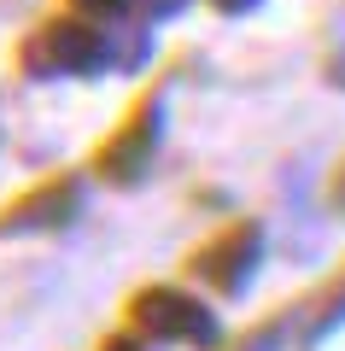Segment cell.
I'll return each instance as SVG.
<instances>
[{
    "instance_id": "6da1fadb",
    "label": "cell",
    "mask_w": 345,
    "mask_h": 351,
    "mask_svg": "<svg viewBox=\"0 0 345 351\" xmlns=\"http://www.w3.org/2000/svg\"><path fill=\"white\" fill-rule=\"evenodd\" d=\"M129 322H135V334L158 339V346H217V334H222L217 316H211L193 293H182V287H147V293H135Z\"/></svg>"
},
{
    "instance_id": "7a4b0ae2",
    "label": "cell",
    "mask_w": 345,
    "mask_h": 351,
    "mask_svg": "<svg viewBox=\"0 0 345 351\" xmlns=\"http://www.w3.org/2000/svg\"><path fill=\"white\" fill-rule=\"evenodd\" d=\"M258 258H263V234L252 223H240V228H228V234H217L205 252L193 258V276L199 281H211L217 293H246L252 287V276H258Z\"/></svg>"
},
{
    "instance_id": "3957f363",
    "label": "cell",
    "mask_w": 345,
    "mask_h": 351,
    "mask_svg": "<svg viewBox=\"0 0 345 351\" xmlns=\"http://www.w3.org/2000/svg\"><path fill=\"white\" fill-rule=\"evenodd\" d=\"M71 211H76L71 193H64V188H47V193H36V199L12 205V211L0 217V228H53V223H64Z\"/></svg>"
},
{
    "instance_id": "277c9868",
    "label": "cell",
    "mask_w": 345,
    "mask_h": 351,
    "mask_svg": "<svg viewBox=\"0 0 345 351\" xmlns=\"http://www.w3.org/2000/svg\"><path fill=\"white\" fill-rule=\"evenodd\" d=\"M340 322H345V276L333 281L328 293H322V304H316V322H310V334H305V339H328Z\"/></svg>"
},
{
    "instance_id": "5b68a950",
    "label": "cell",
    "mask_w": 345,
    "mask_h": 351,
    "mask_svg": "<svg viewBox=\"0 0 345 351\" xmlns=\"http://www.w3.org/2000/svg\"><path fill=\"white\" fill-rule=\"evenodd\" d=\"M106 351H147V346H135V339H111Z\"/></svg>"
},
{
    "instance_id": "8992f818",
    "label": "cell",
    "mask_w": 345,
    "mask_h": 351,
    "mask_svg": "<svg viewBox=\"0 0 345 351\" xmlns=\"http://www.w3.org/2000/svg\"><path fill=\"white\" fill-rule=\"evenodd\" d=\"M333 211H345V170H340V188H333Z\"/></svg>"
}]
</instances>
